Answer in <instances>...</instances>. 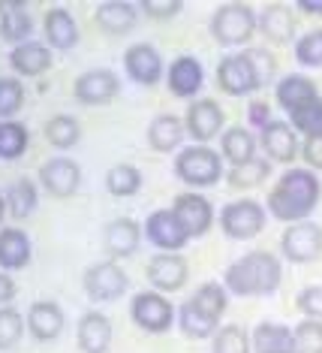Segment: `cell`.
Segmentation results:
<instances>
[{"mask_svg": "<svg viewBox=\"0 0 322 353\" xmlns=\"http://www.w3.org/2000/svg\"><path fill=\"white\" fill-rule=\"evenodd\" d=\"M30 260V239L19 227H6L0 232V266L3 269H24Z\"/></svg>", "mask_w": 322, "mask_h": 353, "instance_id": "obj_26", "label": "cell"}, {"mask_svg": "<svg viewBox=\"0 0 322 353\" xmlns=\"http://www.w3.org/2000/svg\"><path fill=\"white\" fill-rule=\"evenodd\" d=\"M289 121H292V130H299L304 136L322 133V97L316 103H310V106L292 112V115H289Z\"/></svg>", "mask_w": 322, "mask_h": 353, "instance_id": "obj_43", "label": "cell"}, {"mask_svg": "<svg viewBox=\"0 0 322 353\" xmlns=\"http://www.w3.org/2000/svg\"><path fill=\"white\" fill-rule=\"evenodd\" d=\"M106 188H109V194H115V196H133L136 190L142 188V172L136 170L133 163H118V166H111L106 175Z\"/></svg>", "mask_w": 322, "mask_h": 353, "instance_id": "obj_38", "label": "cell"}, {"mask_svg": "<svg viewBox=\"0 0 322 353\" xmlns=\"http://www.w3.org/2000/svg\"><path fill=\"white\" fill-rule=\"evenodd\" d=\"M120 82L111 70H91L76 79V100L85 106H106L118 97Z\"/></svg>", "mask_w": 322, "mask_h": 353, "instance_id": "obj_11", "label": "cell"}, {"mask_svg": "<svg viewBox=\"0 0 322 353\" xmlns=\"http://www.w3.org/2000/svg\"><path fill=\"white\" fill-rule=\"evenodd\" d=\"M181 0H142V12L151 19H172L181 12Z\"/></svg>", "mask_w": 322, "mask_h": 353, "instance_id": "obj_47", "label": "cell"}, {"mask_svg": "<svg viewBox=\"0 0 322 353\" xmlns=\"http://www.w3.org/2000/svg\"><path fill=\"white\" fill-rule=\"evenodd\" d=\"M30 30H34V21H30V12L24 10L21 0L3 3V12H0V37L21 46V43H28Z\"/></svg>", "mask_w": 322, "mask_h": 353, "instance_id": "obj_27", "label": "cell"}, {"mask_svg": "<svg viewBox=\"0 0 322 353\" xmlns=\"http://www.w3.org/2000/svg\"><path fill=\"white\" fill-rule=\"evenodd\" d=\"M10 63L15 73H21V76H39V73H45L48 63H52V52H48L43 43H36V39H28V43L15 46L10 52Z\"/></svg>", "mask_w": 322, "mask_h": 353, "instance_id": "obj_25", "label": "cell"}, {"mask_svg": "<svg viewBox=\"0 0 322 353\" xmlns=\"http://www.w3.org/2000/svg\"><path fill=\"white\" fill-rule=\"evenodd\" d=\"M144 236L151 245H157L163 254H178L184 245L190 242L187 230L181 227V221L175 218L172 208H160L148 221H144Z\"/></svg>", "mask_w": 322, "mask_h": 353, "instance_id": "obj_9", "label": "cell"}, {"mask_svg": "<svg viewBox=\"0 0 322 353\" xmlns=\"http://www.w3.org/2000/svg\"><path fill=\"white\" fill-rule=\"evenodd\" d=\"M301 154H304V160H308L310 170H322V133L308 136V139H304Z\"/></svg>", "mask_w": 322, "mask_h": 353, "instance_id": "obj_48", "label": "cell"}, {"mask_svg": "<svg viewBox=\"0 0 322 353\" xmlns=\"http://www.w3.org/2000/svg\"><path fill=\"white\" fill-rule=\"evenodd\" d=\"M256 353H295L292 350V329L283 323H259L253 332Z\"/></svg>", "mask_w": 322, "mask_h": 353, "instance_id": "obj_30", "label": "cell"}, {"mask_svg": "<svg viewBox=\"0 0 322 353\" xmlns=\"http://www.w3.org/2000/svg\"><path fill=\"white\" fill-rule=\"evenodd\" d=\"M250 121H253L256 127H262V130H265V127H268L271 121H275V118H271L268 103H259V100L250 103Z\"/></svg>", "mask_w": 322, "mask_h": 353, "instance_id": "obj_49", "label": "cell"}, {"mask_svg": "<svg viewBox=\"0 0 322 353\" xmlns=\"http://www.w3.org/2000/svg\"><path fill=\"white\" fill-rule=\"evenodd\" d=\"M136 19H139V10L127 0H109V3L96 6V25H100L106 34H130L136 28Z\"/></svg>", "mask_w": 322, "mask_h": 353, "instance_id": "obj_23", "label": "cell"}, {"mask_svg": "<svg viewBox=\"0 0 322 353\" xmlns=\"http://www.w3.org/2000/svg\"><path fill=\"white\" fill-rule=\"evenodd\" d=\"M148 281L157 287V290H166V293H175L184 287L187 281V260L181 254H154L148 260V269H144Z\"/></svg>", "mask_w": 322, "mask_h": 353, "instance_id": "obj_12", "label": "cell"}, {"mask_svg": "<svg viewBox=\"0 0 322 353\" xmlns=\"http://www.w3.org/2000/svg\"><path fill=\"white\" fill-rule=\"evenodd\" d=\"M299 10L310 15H322V0H299Z\"/></svg>", "mask_w": 322, "mask_h": 353, "instance_id": "obj_51", "label": "cell"}, {"mask_svg": "<svg viewBox=\"0 0 322 353\" xmlns=\"http://www.w3.org/2000/svg\"><path fill=\"white\" fill-rule=\"evenodd\" d=\"M220 154L226 157L232 166L253 160L256 157V139H253V133L244 130V127H229V130L223 133V139H220Z\"/></svg>", "mask_w": 322, "mask_h": 353, "instance_id": "obj_31", "label": "cell"}, {"mask_svg": "<svg viewBox=\"0 0 322 353\" xmlns=\"http://www.w3.org/2000/svg\"><path fill=\"white\" fill-rule=\"evenodd\" d=\"M265 154L268 160H277V163H292L299 157V136H295L292 124L286 121H271L259 136Z\"/></svg>", "mask_w": 322, "mask_h": 353, "instance_id": "obj_17", "label": "cell"}, {"mask_svg": "<svg viewBox=\"0 0 322 353\" xmlns=\"http://www.w3.org/2000/svg\"><path fill=\"white\" fill-rule=\"evenodd\" d=\"M103 242L111 256H130L139 251L142 242V227L133 218H115L103 232Z\"/></svg>", "mask_w": 322, "mask_h": 353, "instance_id": "obj_21", "label": "cell"}, {"mask_svg": "<svg viewBox=\"0 0 322 353\" xmlns=\"http://www.w3.org/2000/svg\"><path fill=\"white\" fill-rule=\"evenodd\" d=\"M24 106V85L12 76H0V121H10Z\"/></svg>", "mask_w": 322, "mask_h": 353, "instance_id": "obj_41", "label": "cell"}, {"mask_svg": "<svg viewBox=\"0 0 322 353\" xmlns=\"http://www.w3.org/2000/svg\"><path fill=\"white\" fill-rule=\"evenodd\" d=\"M6 208L15 221H24L36 208V184L30 179L12 181V188L6 190Z\"/></svg>", "mask_w": 322, "mask_h": 353, "instance_id": "obj_34", "label": "cell"}, {"mask_svg": "<svg viewBox=\"0 0 322 353\" xmlns=\"http://www.w3.org/2000/svg\"><path fill=\"white\" fill-rule=\"evenodd\" d=\"M24 332V320L12 305L0 308V350H12Z\"/></svg>", "mask_w": 322, "mask_h": 353, "instance_id": "obj_42", "label": "cell"}, {"mask_svg": "<svg viewBox=\"0 0 322 353\" xmlns=\"http://www.w3.org/2000/svg\"><path fill=\"white\" fill-rule=\"evenodd\" d=\"M299 308L308 320H322V287H304L299 293Z\"/></svg>", "mask_w": 322, "mask_h": 353, "instance_id": "obj_46", "label": "cell"}, {"mask_svg": "<svg viewBox=\"0 0 322 353\" xmlns=\"http://www.w3.org/2000/svg\"><path fill=\"white\" fill-rule=\"evenodd\" d=\"M130 314L136 320V326L144 329V332H166V329L172 326V320H175V308H172V302H169L163 293L144 290V293L133 296Z\"/></svg>", "mask_w": 322, "mask_h": 353, "instance_id": "obj_6", "label": "cell"}, {"mask_svg": "<svg viewBox=\"0 0 322 353\" xmlns=\"http://www.w3.org/2000/svg\"><path fill=\"white\" fill-rule=\"evenodd\" d=\"M292 350L295 353H322V320L304 317L292 329Z\"/></svg>", "mask_w": 322, "mask_h": 353, "instance_id": "obj_40", "label": "cell"}, {"mask_svg": "<svg viewBox=\"0 0 322 353\" xmlns=\"http://www.w3.org/2000/svg\"><path fill=\"white\" fill-rule=\"evenodd\" d=\"M45 37L54 49H72V46L78 43V28H76V19L69 15V10L54 6V10L45 12Z\"/></svg>", "mask_w": 322, "mask_h": 353, "instance_id": "obj_28", "label": "cell"}, {"mask_svg": "<svg viewBox=\"0 0 322 353\" xmlns=\"http://www.w3.org/2000/svg\"><path fill=\"white\" fill-rule=\"evenodd\" d=\"M178 323H181V332L187 335V339H196V341H199V339H214V332L220 329V320L202 314V311H199L190 299L181 305Z\"/></svg>", "mask_w": 322, "mask_h": 353, "instance_id": "obj_32", "label": "cell"}, {"mask_svg": "<svg viewBox=\"0 0 322 353\" xmlns=\"http://www.w3.org/2000/svg\"><path fill=\"white\" fill-rule=\"evenodd\" d=\"M283 256L292 263H310L322 254V227L313 221H299L289 223L283 239H280Z\"/></svg>", "mask_w": 322, "mask_h": 353, "instance_id": "obj_8", "label": "cell"}, {"mask_svg": "<svg viewBox=\"0 0 322 353\" xmlns=\"http://www.w3.org/2000/svg\"><path fill=\"white\" fill-rule=\"evenodd\" d=\"M211 353H250V335L235 323H226L214 332Z\"/></svg>", "mask_w": 322, "mask_h": 353, "instance_id": "obj_39", "label": "cell"}, {"mask_svg": "<svg viewBox=\"0 0 322 353\" xmlns=\"http://www.w3.org/2000/svg\"><path fill=\"white\" fill-rule=\"evenodd\" d=\"M247 58H250V63H253V70H256V76H259V85L265 88L275 79V70H277V63H275V58H271L265 49H247L244 52Z\"/></svg>", "mask_w": 322, "mask_h": 353, "instance_id": "obj_45", "label": "cell"}, {"mask_svg": "<svg viewBox=\"0 0 322 353\" xmlns=\"http://www.w3.org/2000/svg\"><path fill=\"white\" fill-rule=\"evenodd\" d=\"M39 181H43V188L48 190L52 196H72L78 188V181H82V172H78V163L76 160H67V157H54L43 163V170H39Z\"/></svg>", "mask_w": 322, "mask_h": 353, "instance_id": "obj_16", "label": "cell"}, {"mask_svg": "<svg viewBox=\"0 0 322 353\" xmlns=\"http://www.w3.org/2000/svg\"><path fill=\"white\" fill-rule=\"evenodd\" d=\"M3 212H6V199H3V194H0V218H3Z\"/></svg>", "mask_w": 322, "mask_h": 353, "instance_id": "obj_52", "label": "cell"}, {"mask_svg": "<svg viewBox=\"0 0 322 353\" xmlns=\"http://www.w3.org/2000/svg\"><path fill=\"white\" fill-rule=\"evenodd\" d=\"M283 269L268 251H250L226 269V290L235 296H271L280 287Z\"/></svg>", "mask_w": 322, "mask_h": 353, "instance_id": "obj_2", "label": "cell"}, {"mask_svg": "<svg viewBox=\"0 0 322 353\" xmlns=\"http://www.w3.org/2000/svg\"><path fill=\"white\" fill-rule=\"evenodd\" d=\"M319 100V88L313 79L308 76H286V79H280V85H277V103L283 106L289 115L292 112H299L304 106H310V103H316Z\"/></svg>", "mask_w": 322, "mask_h": 353, "instance_id": "obj_20", "label": "cell"}, {"mask_svg": "<svg viewBox=\"0 0 322 353\" xmlns=\"http://www.w3.org/2000/svg\"><path fill=\"white\" fill-rule=\"evenodd\" d=\"M124 67L133 82H139V85H157L160 76H163V58H160V52L148 43L130 46L124 54Z\"/></svg>", "mask_w": 322, "mask_h": 353, "instance_id": "obj_15", "label": "cell"}, {"mask_svg": "<svg viewBox=\"0 0 322 353\" xmlns=\"http://www.w3.org/2000/svg\"><path fill=\"white\" fill-rule=\"evenodd\" d=\"M127 284H130L127 272L118 263H96V266L85 272V290L96 302H111L118 296H124Z\"/></svg>", "mask_w": 322, "mask_h": 353, "instance_id": "obj_10", "label": "cell"}, {"mask_svg": "<svg viewBox=\"0 0 322 353\" xmlns=\"http://www.w3.org/2000/svg\"><path fill=\"white\" fill-rule=\"evenodd\" d=\"M190 302L196 305L202 314L220 320V314L226 311V284H217V281H208V284H202L196 293L190 296Z\"/></svg>", "mask_w": 322, "mask_h": 353, "instance_id": "obj_35", "label": "cell"}, {"mask_svg": "<svg viewBox=\"0 0 322 353\" xmlns=\"http://www.w3.org/2000/svg\"><path fill=\"white\" fill-rule=\"evenodd\" d=\"M0 12H3V3H0Z\"/></svg>", "mask_w": 322, "mask_h": 353, "instance_id": "obj_53", "label": "cell"}, {"mask_svg": "<svg viewBox=\"0 0 322 353\" xmlns=\"http://www.w3.org/2000/svg\"><path fill=\"white\" fill-rule=\"evenodd\" d=\"M220 227L229 239H253L265 227V208L256 199H235L220 208Z\"/></svg>", "mask_w": 322, "mask_h": 353, "instance_id": "obj_5", "label": "cell"}, {"mask_svg": "<svg viewBox=\"0 0 322 353\" xmlns=\"http://www.w3.org/2000/svg\"><path fill=\"white\" fill-rule=\"evenodd\" d=\"M78 121L72 115H54V118H48V124H45V139L52 142L54 148H61V151H67L72 148L78 142Z\"/></svg>", "mask_w": 322, "mask_h": 353, "instance_id": "obj_37", "label": "cell"}, {"mask_svg": "<svg viewBox=\"0 0 322 353\" xmlns=\"http://www.w3.org/2000/svg\"><path fill=\"white\" fill-rule=\"evenodd\" d=\"M217 85H220V91L232 94V97H244V94H253L262 88L253 63L244 52L226 54V58L217 63Z\"/></svg>", "mask_w": 322, "mask_h": 353, "instance_id": "obj_7", "label": "cell"}, {"mask_svg": "<svg viewBox=\"0 0 322 353\" xmlns=\"http://www.w3.org/2000/svg\"><path fill=\"white\" fill-rule=\"evenodd\" d=\"M220 172L223 160L208 145H190L175 157V175L190 188H208V184L220 181Z\"/></svg>", "mask_w": 322, "mask_h": 353, "instance_id": "obj_4", "label": "cell"}, {"mask_svg": "<svg viewBox=\"0 0 322 353\" xmlns=\"http://www.w3.org/2000/svg\"><path fill=\"white\" fill-rule=\"evenodd\" d=\"M172 212H175V218L181 221V227L187 230L190 239L193 236H205V232L211 230V223H214L211 203H208L205 196H199V194H181L178 199H175Z\"/></svg>", "mask_w": 322, "mask_h": 353, "instance_id": "obj_13", "label": "cell"}, {"mask_svg": "<svg viewBox=\"0 0 322 353\" xmlns=\"http://www.w3.org/2000/svg\"><path fill=\"white\" fill-rule=\"evenodd\" d=\"M259 19L247 3H223L211 15V34L220 46H244L256 34Z\"/></svg>", "mask_w": 322, "mask_h": 353, "instance_id": "obj_3", "label": "cell"}, {"mask_svg": "<svg viewBox=\"0 0 322 353\" xmlns=\"http://www.w3.org/2000/svg\"><path fill=\"white\" fill-rule=\"evenodd\" d=\"M184 133H187V127H184L175 115H160L148 127V142L154 151H160V154H169V151H175L184 142Z\"/></svg>", "mask_w": 322, "mask_h": 353, "instance_id": "obj_29", "label": "cell"}, {"mask_svg": "<svg viewBox=\"0 0 322 353\" xmlns=\"http://www.w3.org/2000/svg\"><path fill=\"white\" fill-rule=\"evenodd\" d=\"M259 30L271 43H289L295 37V15L286 3H268L259 12Z\"/></svg>", "mask_w": 322, "mask_h": 353, "instance_id": "obj_24", "label": "cell"}, {"mask_svg": "<svg viewBox=\"0 0 322 353\" xmlns=\"http://www.w3.org/2000/svg\"><path fill=\"white\" fill-rule=\"evenodd\" d=\"M15 293H19L15 281L6 275V272H0V305H10V302L15 299Z\"/></svg>", "mask_w": 322, "mask_h": 353, "instance_id": "obj_50", "label": "cell"}, {"mask_svg": "<svg viewBox=\"0 0 322 353\" xmlns=\"http://www.w3.org/2000/svg\"><path fill=\"white\" fill-rule=\"evenodd\" d=\"M184 127L196 142H211L223 127V109L214 100H193L184 115Z\"/></svg>", "mask_w": 322, "mask_h": 353, "instance_id": "obj_14", "label": "cell"}, {"mask_svg": "<svg viewBox=\"0 0 322 353\" xmlns=\"http://www.w3.org/2000/svg\"><path fill=\"white\" fill-rule=\"evenodd\" d=\"M295 58L304 67H322V28L304 34L299 43H295Z\"/></svg>", "mask_w": 322, "mask_h": 353, "instance_id": "obj_44", "label": "cell"}, {"mask_svg": "<svg viewBox=\"0 0 322 353\" xmlns=\"http://www.w3.org/2000/svg\"><path fill=\"white\" fill-rule=\"evenodd\" d=\"M166 82H169V91H172L175 97H193L205 82L202 63L196 58H190V54H181V58H175L172 67H169Z\"/></svg>", "mask_w": 322, "mask_h": 353, "instance_id": "obj_18", "label": "cell"}, {"mask_svg": "<svg viewBox=\"0 0 322 353\" xmlns=\"http://www.w3.org/2000/svg\"><path fill=\"white\" fill-rule=\"evenodd\" d=\"M28 329L36 341H54L63 332V311L54 302H34L28 308Z\"/></svg>", "mask_w": 322, "mask_h": 353, "instance_id": "obj_19", "label": "cell"}, {"mask_svg": "<svg viewBox=\"0 0 322 353\" xmlns=\"http://www.w3.org/2000/svg\"><path fill=\"white\" fill-rule=\"evenodd\" d=\"M28 151V127L19 121H0V160H19Z\"/></svg>", "mask_w": 322, "mask_h": 353, "instance_id": "obj_36", "label": "cell"}, {"mask_svg": "<svg viewBox=\"0 0 322 353\" xmlns=\"http://www.w3.org/2000/svg\"><path fill=\"white\" fill-rule=\"evenodd\" d=\"M268 172H271L268 157H253V160H247V163L232 166L226 179H229L232 188H238V190H250V188H259V184L268 179Z\"/></svg>", "mask_w": 322, "mask_h": 353, "instance_id": "obj_33", "label": "cell"}, {"mask_svg": "<svg viewBox=\"0 0 322 353\" xmlns=\"http://www.w3.org/2000/svg\"><path fill=\"white\" fill-rule=\"evenodd\" d=\"M322 196V184L316 179V172L310 170H289L283 172L275 188L268 194V212L275 214L277 221L286 223H299L316 208Z\"/></svg>", "mask_w": 322, "mask_h": 353, "instance_id": "obj_1", "label": "cell"}, {"mask_svg": "<svg viewBox=\"0 0 322 353\" xmlns=\"http://www.w3.org/2000/svg\"><path fill=\"white\" fill-rule=\"evenodd\" d=\"M109 344H111V320L106 314L87 311L78 320V347L85 353H106Z\"/></svg>", "mask_w": 322, "mask_h": 353, "instance_id": "obj_22", "label": "cell"}]
</instances>
